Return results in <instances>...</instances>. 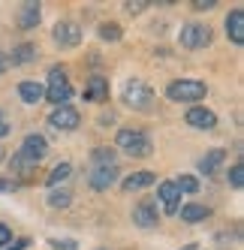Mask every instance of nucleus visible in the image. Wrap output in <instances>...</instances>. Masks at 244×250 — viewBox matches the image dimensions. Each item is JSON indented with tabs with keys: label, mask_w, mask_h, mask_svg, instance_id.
<instances>
[{
	"label": "nucleus",
	"mask_w": 244,
	"mask_h": 250,
	"mask_svg": "<svg viewBox=\"0 0 244 250\" xmlns=\"http://www.w3.org/2000/svg\"><path fill=\"white\" fill-rule=\"evenodd\" d=\"M115 151L127 154L133 160H145V157L154 154V139L145 130H139V127H124L115 136Z\"/></svg>",
	"instance_id": "nucleus-1"
},
{
	"label": "nucleus",
	"mask_w": 244,
	"mask_h": 250,
	"mask_svg": "<svg viewBox=\"0 0 244 250\" xmlns=\"http://www.w3.org/2000/svg\"><path fill=\"white\" fill-rule=\"evenodd\" d=\"M151 184H157V175H154L151 169H139V172H130L127 178H121V190H124V193L148 190Z\"/></svg>",
	"instance_id": "nucleus-15"
},
{
	"label": "nucleus",
	"mask_w": 244,
	"mask_h": 250,
	"mask_svg": "<svg viewBox=\"0 0 244 250\" xmlns=\"http://www.w3.org/2000/svg\"><path fill=\"white\" fill-rule=\"evenodd\" d=\"M9 244H12V229H9L6 223H0V250L9 247Z\"/></svg>",
	"instance_id": "nucleus-32"
},
{
	"label": "nucleus",
	"mask_w": 244,
	"mask_h": 250,
	"mask_svg": "<svg viewBox=\"0 0 244 250\" xmlns=\"http://www.w3.org/2000/svg\"><path fill=\"white\" fill-rule=\"evenodd\" d=\"M84 37V30L76 19H61L55 27H51V42H55L58 48H76Z\"/></svg>",
	"instance_id": "nucleus-6"
},
{
	"label": "nucleus",
	"mask_w": 244,
	"mask_h": 250,
	"mask_svg": "<svg viewBox=\"0 0 244 250\" xmlns=\"http://www.w3.org/2000/svg\"><path fill=\"white\" fill-rule=\"evenodd\" d=\"M45 205L55 208V211L69 208V205H73V190H66V187H51L48 196H45Z\"/></svg>",
	"instance_id": "nucleus-22"
},
{
	"label": "nucleus",
	"mask_w": 244,
	"mask_h": 250,
	"mask_svg": "<svg viewBox=\"0 0 244 250\" xmlns=\"http://www.w3.org/2000/svg\"><path fill=\"white\" fill-rule=\"evenodd\" d=\"M6 69H9V61H6V51H3V48H0V76H3V73H6Z\"/></svg>",
	"instance_id": "nucleus-35"
},
{
	"label": "nucleus",
	"mask_w": 244,
	"mask_h": 250,
	"mask_svg": "<svg viewBox=\"0 0 244 250\" xmlns=\"http://www.w3.org/2000/svg\"><path fill=\"white\" fill-rule=\"evenodd\" d=\"M112 124H115V115L112 112H102L100 115V127H112Z\"/></svg>",
	"instance_id": "nucleus-34"
},
{
	"label": "nucleus",
	"mask_w": 244,
	"mask_h": 250,
	"mask_svg": "<svg viewBox=\"0 0 244 250\" xmlns=\"http://www.w3.org/2000/svg\"><path fill=\"white\" fill-rule=\"evenodd\" d=\"M102 250H106V247H102Z\"/></svg>",
	"instance_id": "nucleus-38"
},
{
	"label": "nucleus",
	"mask_w": 244,
	"mask_h": 250,
	"mask_svg": "<svg viewBox=\"0 0 244 250\" xmlns=\"http://www.w3.org/2000/svg\"><path fill=\"white\" fill-rule=\"evenodd\" d=\"M121 103H124L127 109H133V112H151L154 103H157V94L142 79H130L124 84V91H121Z\"/></svg>",
	"instance_id": "nucleus-4"
},
{
	"label": "nucleus",
	"mask_w": 244,
	"mask_h": 250,
	"mask_svg": "<svg viewBox=\"0 0 244 250\" xmlns=\"http://www.w3.org/2000/svg\"><path fill=\"white\" fill-rule=\"evenodd\" d=\"M223 163H226V151H223V148H214V151H208V154L199 160V172H202V175H214V172H220Z\"/></svg>",
	"instance_id": "nucleus-21"
},
{
	"label": "nucleus",
	"mask_w": 244,
	"mask_h": 250,
	"mask_svg": "<svg viewBox=\"0 0 244 250\" xmlns=\"http://www.w3.org/2000/svg\"><path fill=\"white\" fill-rule=\"evenodd\" d=\"M226 37H229L232 45H244V9L235 6L226 15Z\"/></svg>",
	"instance_id": "nucleus-18"
},
{
	"label": "nucleus",
	"mask_w": 244,
	"mask_h": 250,
	"mask_svg": "<svg viewBox=\"0 0 244 250\" xmlns=\"http://www.w3.org/2000/svg\"><path fill=\"white\" fill-rule=\"evenodd\" d=\"M6 61H9V69H12V66L37 63V61H40V48L33 45V42H21V45H15L12 51H6Z\"/></svg>",
	"instance_id": "nucleus-16"
},
{
	"label": "nucleus",
	"mask_w": 244,
	"mask_h": 250,
	"mask_svg": "<svg viewBox=\"0 0 244 250\" xmlns=\"http://www.w3.org/2000/svg\"><path fill=\"white\" fill-rule=\"evenodd\" d=\"M211 208L208 205H202V202H187V205H181L178 208V217L184 220V223H202V220H208L211 217Z\"/></svg>",
	"instance_id": "nucleus-20"
},
{
	"label": "nucleus",
	"mask_w": 244,
	"mask_h": 250,
	"mask_svg": "<svg viewBox=\"0 0 244 250\" xmlns=\"http://www.w3.org/2000/svg\"><path fill=\"white\" fill-rule=\"evenodd\" d=\"M226 181H229L232 190H241V187H244V166H241V160H235V163L229 166V172H226Z\"/></svg>",
	"instance_id": "nucleus-27"
},
{
	"label": "nucleus",
	"mask_w": 244,
	"mask_h": 250,
	"mask_svg": "<svg viewBox=\"0 0 244 250\" xmlns=\"http://www.w3.org/2000/svg\"><path fill=\"white\" fill-rule=\"evenodd\" d=\"M3 157H6V154H3V148H0V160H3Z\"/></svg>",
	"instance_id": "nucleus-37"
},
{
	"label": "nucleus",
	"mask_w": 244,
	"mask_h": 250,
	"mask_svg": "<svg viewBox=\"0 0 244 250\" xmlns=\"http://www.w3.org/2000/svg\"><path fill=\"white\" fill-rule=\"evenodd\" d=\"M19 100L24 103V105H40V103H45V87H42V82H33V79H24V82H19Z\"/></svg>",
	"instance_id": "nucleus-17"
},
{
	"label": "nucleus",
	"mask_w": 244,
	"mask_h": 250,
	"mask_svg": "<svg viewBox=\"0 0 244 250\" xmlns=\"http://www.w3.org/2000/svg\"><path fill=\"white\" fill-rule=\"evenodd\" d=\"M48 244H51V250H79V244L73 238H51Z\"/></svg>",
	"instance_id": "nucleus-28"
},
{
	"label": "nucleus",
	"mask_w": 244,
	"mask_h": 250,
	"mask_svg": "<svg viewBox=\"0 0 244 250\" xmlns=\"http://www.w3.org/2000/svg\"><path fill=\"white\" fill-rule=\"evenodd\" d=\"M48 151H51V148H48V139H45L42 133H27V136L21 139V145H19V154L27 157L30 163H37V166L48 157Z\"/></svg>",
	"instance_id": "nucleus-9"
},
{
	"label": "nucleus",
	"mask_w": 244,
	"mask_h": 250,
	"mask_svg": "<svg viewBox=\"0 0 244 250\" xmlns=\"http://www.w3.org/2000/svg\"><path fill=\"white\" fill-rule=\"evenodd\" d=\"M97 37H100V40H106V42H118L121 37H124V27H121L118 21H100Z\"/></svg>",
	"instance_id": "nucleus-25"
},
{
	"label": "nucleus",
	"mask_w": 244,
	"mask_h": 250,
	"mask_svg": "<svg viewBox=\"0 0 244 250\" xmlns=\"http://www.w3.org/2000/svg\"><path fill=\"white\" fill-rule=\"evenodd\" d=\"M69 175H73V163H69V160H61V163L48 172V178H45L48 190H51V187H61L63 181H69Z\"/></svg>",
	"instance_id": "nucleus-24"
},
{
	"label": "nucleus",
	"mask_w": 244,
	"mask_h": 250,
	"mask_svg": "<svg viewBox=\"0 0 244 250\" xmlns=\"http://www.w3.org/2000/svg\"><path fill=\"white\" fill-rule=\"evenodd\" d=\"M181 250H196V244H187V247H181Z\"/></svg>",
	"instance_id": "nucleus-36"
},
{
	"label": "nucleus",
	"mask_w": 244,
	"mask_h": 250,
	"mask_svg": "<svg viewBox=\"0 0 244 250\" xmlns=\"http://www.w3.org/2000/svg\"><path fill=\"white\" fill-rule=\"evenodd\" d=\"M175 181V187L181 190V196H196L199 193V181L193 175H178V178H172Z\"/></svg>",
	"instance_id": "nucleus-26"
},
{
	"label": "nucleus",
	"mask_w": 244,
	"mask_h": 250,
	"mask_svg": "<svg viewBox=\"0 0 244 250\" xmlns=\"http://www.w3.org/2000/svg\"><path fill=\"white\" fill-rule=\"evenodd\" d=\"M214 40V30L208 27L205 21H187L181 24L178 30V45L187 48V51H199V48H208Z\"/></svg>",
	"instance_id": "nucleus-5"
},
{
	"label": "nucleus",
	"mask_w": 244,
	"mask_h": 250,
	"mask_svg": "<svg viewBox=\"0 0 244 250\" xmlns=\"http://www.w3.org/2000/svg\"><path fill=\"white\" fill-rule=\"evenodd\" d=\"M208 94V84L202 79H175L166 84V100L169 103H190V105H199V100H205Z\"/></svg>",
	"instance_id": "nucleus-3"
},
{
	"label": "nucleus",
	"mask_w": 244,
	"mask_h": 250,
	"mask_svg": "<svg viewBox=\"0 0 244 250\" xmlns=\"http://www.w3.org/2000/svg\"><path fill=\"white\" fill-rule=\"evenodd\" d=\"M9 133H12V121H9V115L3 109H0V139H6Z\"/></svg>",
	"instance_id": "nucleus-31"
},
{
	"label": "nucleus",
	"mask_w": 244,
	"mask_h": 250,
	"mask_svg": "<svg viewBox=\"0 0 244 250\" xmlns=\"http://www.w3.org/2000/svg\"><path fill=\"white\" fill-rule=\"evenodd\" d=\"M45 103H51L55 109L61 105H69V97H73V84H69V76H66V66L63 63H55L48 69V79H45Z\"/></svg>",
	"instance_id": "nucleus-2"
},
{
	"label": "nucleus",
	"mask_w": 244,
	"mask_h": 250,
	"mask_svg": "<svg viewBox=\"0 0 244 250\" xmlns=\"http://www.w3.org/2000/svg\"><path fill=\"white\" fill-rule=\"evenodd\" d=\"M91 166H118V151L109 145H97L91 151Z\"/></svg>",
	"instance_id": "nucleus-23"
},
{
	"label": "nucleus",
	"mask_w": 244,
	"mask_h": 250,
	"mask_svg": "<svg viewBox=\"0 0 244 250\" xmlns=\"http://www.w3.org/2000/svg\"><path fill=\"white\" fill-rule=\"evenodd\" d=\"M6 166H9V178H15V181H19L21 187H24V181H30V178H33V172L40 169L37 163H30V160L21 157L19 151H15V154L6 160Z\"/></svg>",
	"instance_id": "nucleus-14"
},
{
	"label": "nucleus",
	"mask_w": 244,
	"mask_h": 250,
	"mask_svg": "<svg viewBox=\"0 0 244 250\" xmlns=\"http://www.w3.org/2000/svg\"><path fill=\"white\" fill-rule=\"evenodd\" d=\"M157 208H160L163 214H169V217H175L178 214V208H181V190L175 187V181H160L157 184Z\"/></svg>",
	"instance_id": "nucleus-8"
},
{
	"label": "nucleus",
	"mask_w": 244,
	"mask_h": 250,
	"mask_svg": "<svg viewBox=\"0 0 244 250\" xmlns=\"http://www.w3.org/2000/svg\"><path fill=\"white\" fill-rule=\"evenodd\" d=\"M118 175H121L118 166H91L88 169V187L97 193H106L109 187L118 184Z\"/></svg>",
	"instance_id": "nucleus-10"
},
{
	"label": "nucleus",
	"mask_w": 244,
	"mask_h": 250,
	"mask_svg": "<svg viewBox=\"0 0 244 250\" xmlns=\"http://www.w3.org/2000/svg\"><path fill=\"white\" fill-rule=\"evenodd\" d=\"M109 94H112V87H109V79L106 76H91L88 82H84V100L88 103H97V105H102V103H109Z\"/></svg>",
	"instance_id": "nucleus-13"
},
{
	"label": "nucleus",
	"mask_w": 244,
	"mask_h": 250,
	"mask_svg": "<svg viewBox=\"0 0 244 250\" xmlns=\"http://www.w3.org/2000/svg\"><path fill=\"white\" fill-rule=\"evenodd\" d=\"M184 124L190 130H202V133H211L217 127V115L211 109H205V105H190L187 115H184Z\"/></svg>",
	"instance_id": "nucleus-12"
},
{
	"label": "nucleus",
	"mask_w": 244,
	"mask_h": 250,
	"mask_svg": "<svg viewBox=\"0 0 244 250\" xmlns=\"http://www.w3.org/2000/svg\"><path fill=\"white\" fill-rule=\"evenodd\" d=\"M217 6V0H193V9L196 12H211Z\"/></svg>",
	"instance_id": "nucleus-33"
},
{
	"label": "nucleus",
	"mask_w": 244,
	"mask_h": 250,
	"mask_svg": "<svg viewBox=\"0 0 244 250\" xmlns=\"http://www.w3.org/2000/svg\"><path fill=\"white\" fill-rule=\"evenodd\" d=\"M145 9H148L145 0H130V3H124V12L127 15H139V12H145Z\"/></svg>",
	"instance_id": "nucleus-29"
},
{
	"label": "nucleus",
	"mask_w": 244,
	"mask_h": 250,
	"mask_svg": "<svg viewBox=\"0 0 244 250\" xmlns=\"http://www.w3.org/2000/svg\"><path fill=\"white\" fill-rule=\"evenodd\" d=\"M21 184L15 181V178H0V193H19Z\"/></svg>",
	"instance_id": "nucleus-30"
},
{
	"label": "nucleus",
	"mask_w": 244,
	"mask_h": 250,
	"mask_svg": "<svg viewBox=\"0 0 244 250\" xmlns=\"http://www.w3.org/2000/svg\"><path fill=\"white\" fill-rule=\"evenodd\" d=\"M45 124H48L51 133H73V130H79L81 115H79V109H73V105H61V109H55L48 115Z\"/></svg>",
	"instance_id": "nucleus-7"
},
{
	"label": "nucleus",
	"mask_w": 244,
	"mask_h": 250,
	"mask_svg": "<svg viewBox=\"0 0 244 250\" xmlns=\"http://www.w3.org/2000/svg\"><path fill=\"white\" fill-rule=\"evenodd\" d=\"M40 21H42V6L37 3V0L21 3V9H19V27L21 30H37Z\"/></svg>",
	"instance_id": "nucleus-19"
},
{
	"label": "nucleus",
	"mask_w": 244,
	"mask_h": 250,
	"mask_svg": "<svg viewBox=\"0 0 244 250\" xmlns=\"http://www.w3.org/2000/svg\"><path fill=\"white\" fill-rule=\"evenodd\" d=\"M157 223H160V208H157L154 199H142L133 208V226L151 232V229H157Z\"/></svg>",
	"instance_id": "nucleus-11"
}]
</instances>
